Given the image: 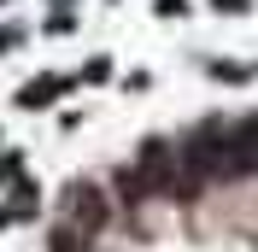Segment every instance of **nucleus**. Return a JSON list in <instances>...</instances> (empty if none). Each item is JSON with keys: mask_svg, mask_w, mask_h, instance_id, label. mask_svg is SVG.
Wrapping results in <instances>:
<instances>
[{"mask_svg": "<svg viewBox=\"0 0 258 252\" xmlns=\"http://www.w3.org/2000/svg\"><path fill=\"white\" fill-rule=\"evenodd\" d=\"M53 252H77V235H71V229H64V235L53 240Z\"/></svg>", "mask_w": 258, "mask_h": 252, "instance_id": "nucleus-4", "label": "nucleus"}, {"mask_svg": "<svg viewBox=\"0 0 258 252\" xmlns=\"http://www.w3.org/2000/svg\"><path fill=\"white\" fill-rule=\"evenodd\" d=\"M182 164H188L200 182H211V176H223V182H235V153H229V129L223 123H200L188 135V147H182Z\"/></svg>", "mask_w": 258, "mask_h": 252, "instance_id": "nucleus-1", "label": "nucleus"}, {"mask_svg": "<svg viewBox=\"0 0 258 252\" xmlns=\"http://www.w3.org/2000/svg\"><path fill=\"white\" fill-rule=\"evenodd\" d=\"M71 217L88 223V229H106V200H100V188H71Z\"/></svg>", "mask_w": 258, "mask_h": 252, "instance_id": "nucleus-3", "label": "nucleus"}, {"mask_svg": "<svg viewBox=\"0 0 258 252\" xmlns=\"http://www.w3.org/2000/svg\"><path fill=\"white\" fill-rule=\"evenodd\" d=\"M229 153H235V176H258V111L229 129Z\"/></svg>", "mask_w": 258, "mask_h": 252, "instance_id": "nucleus-2", "label": "nucleus"}, {"mask_svg": "<svg viewBox=\"0 0 258 252\" xmlns=\"http://www.w3.org/2000/svg\"><path fill=\"white\" fill-rule=\"evenodd\" d=\"M217 6H246V0H217Z\"/></svg>", "mask_w": 258, "mask_h": 252, "instance_id": "nucleus-5", "label": "nucleus"}]
</instances>
